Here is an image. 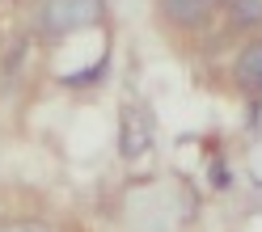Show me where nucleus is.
<instances>
[{
    "label": "nucleus",
    "instance_id": "2",
    "mask_svg": "<svg viewBox=\"0 0 262 232\" xmlns=\"http://www.w3.org/2000/svg\"><path fill=\"white\" fill-rule=\"evenodd\" d=\"M148 148H152V119H148V110L127 102L123 114H119V152L127 160H136L140 152H148Z\"/></svg>",
    "mask_w": 262,
    "mask_h": 232
},
{
    "label": "nucleus",
    "instance_id": "3",
    "mask_svg": "<svg viewBox=\"0 0 262 232\" xmlns=\"http://www.w3.org/2000/svg\"><path fill=\"white\" fill-rule=\"evenodd\" d=\"M161 9L173 26H203L216 9V0H161Z\"/></svg>",
    "mask_w": 262,
    "mask_h": 232
},
{
    "label": "nucleus",
    "instance_id": "1",
    "mask_svg": "<svg viewBox=\"0 0 262 232\" xmlns=\"http://www.w3.org/2000/svg\"><path fill=\"white\" fill-rule=\"evenodd\" d=\"M106 17V0H47L42 5V30L51 38L89 30Z\"/></svg>",
    "mask_w": 262,
    "mask_h": 232
},
{
    "label": "nucleus",
    "instance_id": "6",
    "mask_svg": "<svg viewBox=\"0 0 262 232\" xmlns=\"http://www.w3.org/2000/svg\"><path fill=\"white\" fill-rule=\"evenodd\" d=\"M0 232H51V228L38 220H13V224H0Z\"/></svg>",
    "mask_w": 262,
    "mask_h": 232
},
{
    "label": "nucleus",
    "instance_id": "4",
    "mask_svg": "<svg viewBox=\"0 0 262 232\" xmlns=\"http://www.w3.org/2000/svg\"><path fill=\"white\" fill-rule=\"evenodd\" d=\"M237 85L245 89V93H258L262 89V42H250L245 51L237 55Z\"/></svg>",
    "mask_w": 262,
    "mask_h": 232
},
{
    "label": "nucleus",
    "instance_id": "5",
    "mask_svg": "<svg viewBox=\"0 0 262 232\" xmlns=\"http://www.w3.org/2000/svg\"><path fill=\"white\" fill-rule=\"evenodd\" d=\"M233 21L237 26H258L262 21V0H233Z\"/></svg>",
    "mask_w": 262,
    "mask_h": 232
}]
</instances>
